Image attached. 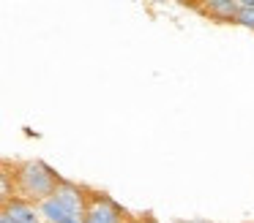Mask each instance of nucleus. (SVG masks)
Listing matches in <instances>:
<instances>
[{
  "label": "nucleus",
  "mask_w": 254,
  "mask_h": 223,
  "mask_svg": "<svg viewBox=\"0 0 254 223\" xmlns=\"http://www.w3.org/2000/svg\"><path fill=\"white\" fill-rule=\"evenodd\" d=\"M14 179H17V190L19 199L25 201H47L50 196H55L58 185H61V177L52 172L50 166H44L41 161H25L17 166L14 172Z\"/></svg>",
  "instance_id": "1"
},
{
  "label": "nucleus",
  "mask_w": 254,
  "mask_h": 223,
  "mask_svg": "<svg viewBox=\"0 0 254 223\" xmlns=\"http://www.w3.org/2000/svg\"><path fill=\"white\" fill-rule=\"evenodd\" d=\"M85 223H123V212L107 196H90L88 212H85Z\"/></svg>",
  "instance_id": "2"
},
{
  "label": "nucleus",
  "mask_w": 254,
  "mask_h": 223,
  "mask_svg": "<svg viewBox=\"0 0 254 223\" xmlns=\"http://www.w3.org/2000/svg\"><path fill=\"white\" fill-rule=\"evenodd\" d=\"M3 215H8L14 223H41V212L25 199H11L3 204Z\"/></svg>",
  "instance_id": "3"
},
{
  "label": "nucleus",
  "mask_w": 254,
  "mask_h": 223,
  "mask_svg": "<svg viewBox=\"0 0 254 223\" xmlns=\"http://www.w3.org/2000/svg\"><path fill=\"white\" fill-rule=\"evenodd\" d=\"M199 8H202L210 19H216V22H235L241 3H238V0H210V3L199 5Z\"/></svg>",
  "instance_id": "4"
},
{
  "label": "nucleus",
  "mask_w": 254,
  "mask_h": 223,
  "mask_svg": "<svg viewBox=\"0 0 254 223\" xmlns=\"http://www.w3.org/2000/svg\"><path fill=\"white\" fill-rule=\"evenodd\" d=\"M235 25L254 30V0H243V3H241V8H238V16H235Z\"/></svg>",
  "instance_id": "5"
},
{
  "label": "nucleus",
  "mask_w": 254,
  "mask_h": 223,
  "mask_svg": "<svg viewBox=\"0 0 254 223\" xmlns=\"http://www.w3.org/2000/svg\"><path fill=\"white\" fill-rule=\"evenodd\" d=\"M142 223H156V221H153V218H145V221H142Z\"/></svg>",
  "instance_id": "6"
},
{
  "label": "nucleus",
  "mask_w": 254,
  "mask_h": 223,
  "mask_svg": "<svg viewBox=\"0 0 254 223\" xmlns=\"http://www.w3.org/2000/svg\"><path fill=\"white\" fill-rule=\"evenodd\" d=\"M191 223H210V221H191Z\"/></svg>",
  "instance_id": "7"
},
{
  "label": "nucleus",
  "mask_w": 254,
  "mask_h": 223,
  "mask_svg": "<svg viewBox=\"0 0 254 223\" xmlns=\"http://www.w3.org/2000/svg\"><path fill=\"white\" fill-rule=\"evenodd\" d=\"M123 223H137V221H123Z\"/></svg>",
  "instance_id": "8"
}]
</instances>
